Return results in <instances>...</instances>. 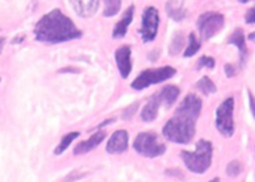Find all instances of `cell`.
I'll return each instance as SVG.
<instances>
[{
    "label": "cell",
    "instance_id": "cell-1",
    "mask_svg": "<svg viewBox=\"0 0 255 182\" xmlns=\"http://www.w3.org/2000/svg\"><path fill=\"white\" fill-rule=\"evenodd\" d=\"M34 34L36 40L49 44L64 43L82 36V31L75 26L72 19L64 15L59 9L45 14L36 23Z\"/></svg>",
    "mask_w": 255,
    "mask_h": 182
},
{
    "label": "cell",
    "instance_id": "cell-2",
    "mask_svg": "<svg viewBox=\"0 0 255 182\" xmlns=\"http://www.w3.org/2000/svg\"><path fill=\"white\" fill-rule=\"evenodd\" d=\"M163 134L169 141L175 144H188L195 135V120L175 114V116L165 124Z\"/></svg>",
    "mask_w": 255,
    "mask_h": 182
},
{
    "label": "cell",
    "instance_id": "cell-3",
    "mask_svg": "<svg viewBox=\"0 0 255 182\" xmlns=\"http://www.w3.org/2000/svg\"><path fill=\"white\" fill-rule=\"evenodd\" d=\"M212 156L213 146L207 140H200L198 142L195 152H181V159L185 166L194 174H204L212 165Z\"/></svg>",
    "mask_w": 255,
    "mask_h": 182
},
{
    "label": "cell",
    "instance_id": "cell-4",
    "mask_svg": "<svg viewBox=\"0 0 255 182\" xmlns=\"http://www.w3.org/2000/svg\"><path fill=\"white\" fill-rule=\"evenodd\" d=\"M175 69L171 66H163L159 69H149V70H144L135 80L131 84V88L135 90H143V89L149 88L155 84L163 83V81L168 80V79L173 78L175 75Z\"/></svg>",
    "mask_w": 255,
    "mask_h": 182
},
{
    "label": "cell",
    "instance_id": "cell-5",
    "mask_svg": "<svg viewBox=\"0 0 255 182\" xmlns=\"http://www.w3.org/2000/svg\"><path fill=\"white\" fill-rule=\"evenodd\" d=\"M134 149L145 157H158L165 152V145L159 142L158 136L154 132H141L135 137Z\"/></svg>",
    "mask_w": 255,
    "mask_h": 182
},
{
    "label": "cell",
    "instance_id": "cell-6",
    "mask_svg": "<svg viewBox=\"0 0 255 182\" xmlns=\"http://www.w3.org/2000/svg\"><path fill=\"white\" fill-rule=\"evenodd\" d=\"M234 99L229 97V99L224 100L223 104L218 107L217 110V129L219 130L220 134L225 137H230L234 134Z\"/></svg>",
    "mask_w": 255,
    "mask_h": 182
},
{
    "label": "cell",
    "instance_id": "cell-7",
    "mask_svg": "<svg viewBox=\"0 0 255 182\" xmlns=\"http://www.w3.org/2000/svg\"><path fill=\"white\" fill-rule=\"evenodd\" d=\"M197 26L203 40H208L222 30L224 26V16L219 13L209 11L198 19Z\"/></svg>",
    "mask_w": 255,
    "mask_h": 182
},
{
    "label": "cell",
    "instance_id": "cell-8",
    "mask_svg": "<svg viewBox=\"0 0 255 182\" xmlns=\"http://www.w3.org/2000/svg\"><path fill=\"white\" fill-rule=\"evenodd\" d=\"M159 28V11L154 6H148L141 16L140 35L144 43H149L155 39Z\"/></svg>",
    "mask_w": 255,
    "mask_h": 182
},
{
    "label": "cell",
    "instance_id": "cell-9",
    "mask_svg": "<svg viewBox=\"0 0 255 182\" xmlns=\"http://www.w3.org/2000/svg\"><path fill=\"white\" fill-rule=\"evenodd\" d=\"M200 111H202V100L194 94H189L185 99L181 101L180 106L176 110V115L189 117L191 120H195L199 117Z\"/></svg>",
    "mask_w": 255,
    "mask_h": 182
},
{
    "label": "cell",
    "instance_id": "cell-10",
    "mask_svg": "<svg viewBox=\"0 0 255 182\" xmlns=\"http://www.w3.org/2000/svg\"><path fill=\"white\" fill-rule=\"evenodd\" d=\"M115 61L123 79H127L131 71V49L130 46H120L115 51Z\"/></svg>",
    "mask_w": 255,
    "mask_h": 182
},
{
    "label": "cell",
    "instance_id": "cell-11",
    "mask_svg": "<svg viewBox=\"0 0 255 182\" xmlns=\"http://www.w3.org/2000/svg\"><path fill=\"white\" fill-rule=\"evenodd\" d=\"M128 140H129L128 132L125 130H118L108 141L107 151L112 155L123 154L128 149Z\"/></svg>",
    "mask_w": 255,
    "mask_h": 182
},
{
    "label": "cell",
    "instance_id": "cell-12",
    "mask_svg": "<svg viewBox=\"0 0 255 182\" xmlns=\"http://www.w3.org/2000/svg\"><path fill=\"white\" fill-rule=\"evenodd\" d=\"M75 13L82 18H90L99 8V0H70Z\"/></svg>",
    "mask_w": 255,
    "mask_h": 182
},
{
    "label": "cell",
    "instance_id": "cell-13",
    "mask_svg": "<svg viewBox=\"0 0 255 182\" xmlns=\"http://www.w3.org/2000/svg\"><path fill=\"white\" fill-rule=\"evenodd\" d=\"M105 132L104 131H98L93 135L90 139L85 140V141L80 142L75 146L74 149V155H83V154H87V152H90L92 150H94L95 147L99 146L102 144L103 140L105 139Z\"/></svg>",
    "mask_w": 255,
    "mask_h": 182
},
{
    "label": "cell",
    "instance_id": "cell-14",
    "mask_svg": "<svg viewBox=\"0 0 255 182\" xmlns=\"http://www.w3.org/2000/svg\"><path fill=\"white\" fill-rule=\"evenodd\" d=\"M160 105H161L160 94L156 92V94H154L153 96L149 99V101L146 102V105L144 106L143 111H141V119L146 122L154 121L155 117L158 116V110Z\"/></svg>",
    "mask_w": 255,
    "mask_h": 182
},
{
    "label": "cell",
    "instance_id": "cell-15",
    "mask_svg": "<svg viewBox=\"0 0 255 182\" xmlns=\"http://www.w3.org/2000/svg\"><path fill=\"white\" fill-rule=\"evenodd\" d=\"M133 15H134V6L131 5L124 11L122 19H120V20L117 23V25L114 26V30H113V38L120 39L123 38V36H125L128 28H129L130 23L133 21Z\"/></svg>",
    "mask_w": 255,
    "mask_h": 182
},
{
    "label": "cell",
    "instance_id": "cell-16",
    "mask_svg": "<svg viewBox=\"0 0 255 182\" xmlns=\"http://www.w3.org/2000/svg\"><path fill=\"white\" fill-rule=\"evenodd\" d=\"M228 43L233 44L238 48L239 50V56H240V65H244L245 64V59H247L248 55V48H247V43H245V36H244V31L242 29H237L232 35L229 36L228 39Z\"/></svg>",
    "mask_w": 255,
    "mask_h": 182
},
{
    "label": "cell",
    "instance_id": "cell-17",
    "mask_svg": "<svg viewBox=\"0 0 255 182\" xmlns=\"http://www.w3.org/2000/svg\"><path fill=\"white\" fill-rule=\"evenodd\" d=\"M165 8L169 16L175 21H181L186 16V10L179 0H169Z\"/></svg>",
    "mask_w": 255,
    "mask_h": 182
},
{
    "label": "cell",
    "instance_id": "cell-18",
    "mask_svg": "<svg viewBox=\"0 0 255 182\" xmlns=\"http://www.w3.org/2000/svg\"><path fill=\"white\" fill-rule=\"evenodd\" d=\"M159 94H160L161 97V104L165 105L166 107H170L171 105L175 102V100L178 99L179 94H180V90H179L176 86L174 85H168L165 88L161 89L159 91Z\"/></svg>",
    "mask_w": 255,
    "mask_h": 182
},
{
    "label": "cell",
    "instance_id": "cell-19",
    "mask_svg": "<svg viewBox=\"0 0 255 182\" xmlns=\"http://www.w3.org/2000/svg\"><path fill=\"white\" fill-rule=\"evenodd\" d=\"M79 136H80L79 132H69V134H68V135H65V136H64L63 139H61L60 145H59V146L56 147L55 151H54V154H55V155L63 154V152L65 151V150H67L68 147H69V145L72 144V142L74 141L75 139H78V137H79Z\"/></svg>",
    "mask_w": 255,
    "mask_h": 182
},
{
    "label": "cell",
    "instance_id": "cell-20",
    "mask_svg": "<svg viewBox=\"0 0 255 182\" xmlns=\"http://www.w3.org/2000/svg\"><path fill=\"white\" fill-rule=\"evenodd\" d=\"M197 88L205 95L214 94L215 91H217V86H215V84L213 83L208 76H204V78H202L199 81H198Z\"/></svg>",
    "mask_w": 255,
    "mask_h": 182
},
{
    "label": "cell",
    "instance_id": "cell-21",
    "mask_svg": "<svg viewBox=\"0 0 255 182\" xmlns=\"http://www.w3.org/2000/svg\"><path fill=\"white\" fill-rule=\"evenodd\" d=\"M104 16H108V18L117 15L118 11L122 8V0H104Z\"/></svg>",
    "mask_w": 255,
    "mask_h": 182
},
{
    "label": "cell",
    "instance_id": "cell-22",
    "mask_svg": "<svg viewBox=\"0 0 255 182\" xmlns=\"http://www.w3.org/2000/svg\"><path fill=\"white\" fill-rule=\"evenodd\" d=\"M188 40V48H186L185 53H184V56H185V58H190V56L195 55V54L198 53V50L200 49V43L198 41L194 33L189 34Z\"/></svg>",
    "mask_w": 255,
    "mask_h": 182
},
{
    "label": "cell",
    "instance_id": "cell-23",
    "mask_svg": "<svg viewBox=\"0 0 255 182\" xmlns=\"http://www.w3.org/2000/svg\"><path fill=\"white\" fill-rule=\"evenodd\" d=\"M183 45H184V35L183 33H176L175 36L173 38V40H171V44H170V54L171 55H175V54H178L179 51L183 49Z\"/></svg>",
    "mask_w": 255,
    "mask_h": 182
},
{
    "label": "cell",
    "instance_id": "cell-24",
    "mask_svg": "<svg viewBox=\"0 0 255 182\" xmlns=\"http://www.w3.org/2000/svg\"><path fill=\"white\" fill-rule=\"evenodd\" d=\"M242 171H243V165L242 162L238 161V160H234V161H232L227 166V174L229 175L230 177H237L238 175L242 174Z\"/></svg>",
    "mask_w": 255,
    "mask_h": 182
},
{
    "label": "cell",
    "instance_id": "cell-25",
    "mask_svg": "<svg viewBox=\"0 0 255 182\" xmlns=\"http://www.w3.org/2000/svg\"><path fill=\"white\" fill-rule=\"evenodd\" d=\"M215 66V60L212 58V56H202V58L198 60L197 64V69L200 70L203 68H208V69H214Z\"/></svg>",
    "mask_w": 255,
    "mask_h": 182
},
{
    "label": "cell",
    "instance_id": "cell-26",
    "mask_svg": "<svg viewBox=\"0 0 255 182\" xmlns=\"http://www.w3.org/2000/svg\"><path fill=\"white\" fill-rule=\"evenodd\" d=\"M138 107H139L138 102H135V104L130 105V106H129L127 110H125L124 114H123V119H124V120L131 119V117H133V115L135 114L136 110H138Z\"/></svg>",
    "mask_w": 255,
    "mask_h": 182
},
{
    "label": "cell",
    "instance_id": "cell-27",
    "mask_svg": "<svg viewBox=\"0 0 255 182\" xmlns=\"http://www.w3.org/2000/svg\"><path fill=\"white\" fill-rule=\"evenodd\" d=\"M85 174H80L79 171H73L72 174L68 175L65 179L63 180V182H73V181H78L79 179H82V177H84Z\"/></svg>",
    "mask_w": 255,
    "mask_h": 182
},
{
    "label": "cell",
    "instance_id": "cell-28",
    "mask_svg": "<svg viewBox=\"0 0 255 182\" xmlns=\"http://www.w3.org/2000/svg\"><path fill=\"white\" fill-rule=\"evenodd\" d=\"M245 21L248 24H255V6L254 8L249 9L248 13L245 14Z\"/></svg>",
    "mask_w": 255,
    "mask_h": 182
},
{
    "label": "cell",
    "instance_id": "cell-29",
    "mask_svg": "<svg viewBox=\"0 0 255 182\" xmlns=\"http://www.w3.org/2000/svg\"><path fill=\"white\" fill-rule=\"evenodd\" d=\"M224 69L228 78H233V76L237 75V70H235V68L232 65V64H227V65L224 66Z\"/></svg>",
    "mask_w": 255,
    "mask_h": 182
},
{
    "label": "cell",
    "instance_id": "cell-30",
    "mask_svg": "<svg viewBox=\"0 0 255 182\" xmlns=\"http://www.w3.org/2000/svg\"><path fill=\"white\" fill-rule=\"evenodd\" d=\"M248 95H249L250 110H252V114H253V116H254V119H255V96L252 94V91H249V92H248Z\"/></svg>",
    "mask_w": 255,
    "mask_h": 182
},
{
    "label": "cell",
    "instance_id": "cell-31",
    "mask_svg": "<svg viewBox=\"0 0 255 182\" xmlns=\"http://www.w3.org/2000/svg\"><path fill=\"white\" fill-rule=\"evenodd\" d=\"M175 172H173V170H169V171H166V175H173V176L175 177H180V179H183V175H181V172L179 171V170H174Z\"/></svg>",
    "mask_w": 255,
    "mask_h": 182
},
{
    "label": "cell",
    "instance_id": "cell-32",
    "mask_svg": "<svg viewBox=\"0 0 255 182\" xmlns=\"http://www.w3.org/2000/svg\"><path fill=\"white\" fill-rule=\"evenodd\" d=\"M4 43H5V39H4V38H0V53H1V50H3Z\"/></svg>",
    "mask_w": 255,
    "mask_h": 182
},
{
    "label": "cell",
    "instance_id": "cell-33",
    "mask_svg": "<svg viewBox=\"0 0 255 182\" xmlns=\"http://www.w3.org/2000/svg\"><path fill=\"white\" fill-rule=\"evenodd\" d=\"M238 1H239V3H242V4H245V3H248L249 0H238Z\"/></svg>",
    "mask_w": 255,
    "mask_h": 182
},
{
    "label": "cell",
    "instance_id": "cell-34",
    "mask_svg": "<svg viewBox=\"0 0 255 182\" xmlns=\"http://www.w3.org/2000/svg\"><path fill=\"white\" fill-rule=\"evenodd\" d=\"M220 181V180L219 179H213L212 180V181H209V182H219Z\"/></svg>",
    "mask_w": 255,
    "mask_h": 182
},
{
    "label": "cell",
    "instance_id": "cell-35",
    "mask_svg": "<svg viewBox=\"0 0 255 182\" xmlns=\"http://www.w3.org/2000/svg\"><path fill=\"white\" fill-rule=\"evenodd\" d=\"M254 38H255V33H254V34H250L249 39H254Z\"/></svg>",
    "mask_w": 255,
    "mask_h": 182
}]
</instances>
